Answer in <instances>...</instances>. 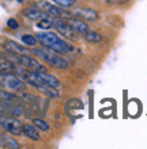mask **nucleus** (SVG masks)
<instances>
[{
	"label": "nucleus",
	"mask_w": 147,
	"mask_h": 149,
	"mask_svg": "<svg viewBox=\"0 0 147 149\" xmlns=\"http://www.w3.org/2000/svg\"><path fill=\"white\" fill-rule=\"evenodd\" d=\"M33 52V54H36L38 58L44 60L45 63H48L49 65L55 68H59V69H67L68 68V63L65 61L64 58H61L57 53H55L53 50L51 49H34Z\"/></svg>",
	"instance_id": "1"
},
{
	"label": "nucleus",
	"mask_w": 147,
	"mask_h": 149,
	"mask_svg": "<svg viewBox=\"0 0 147 149\" xmlns=\"http://www.w3.org/2000/svg\"><path fill=\"white\" fill-rule=\"evenodd\" d=\"M0 148H3V141H1V138H0Z\"/></svg>",
	"instance_id": "27"
},
{
	"label": "nucleus",
	"mask_w": 147,
	"mask_h": 149,
	"mask_svg": "<svg viewBox=\"0 0 147 149\" xmlns=\"http://www.w3.org/2000/svg\"><path fill=\"white\" fill-rule=\"evenodd\" d=\"M38 90L42 92V94H45L48 98H57L59 96V91H56V88H53V87H49V86H40L38 87Z\"/></svg>",
	"instance_id": "17"
},
{
	"label": "nucleus",
	"mask_w": 147,
	"mask_h": 149,
	"mask_svg": "<svg viewBox=\"0 0 147 149\" xmlns=\"http://www.w3.org/2000/svg\"><path fill=\"white\" fill-rule=\"evenodd\" d=\"M15 65L6 58H0V73H12Z\"/></svg>",
	"instance_id": "15"
},
{
	"label": "nucleus",
	"mask_w": 147,
	"mask_h": 149,
	"mask_svg": "<svg viewBox=\"0 0 147 149\" xmlns=\"http://www.w3.org/2000/svg\"><path fill=\"white\" fill-rule=\"evenodd\" d=\"M4 46H6V49H7L8 52H11L14 54H23L25 52H26V49H25L23 46H20L19 43L14 42V41H7Z\"/></svg>",
	"instance_id": "14"
},
{
	"label": "nucleus",
	"mask_w": 147,
	"mask_h": 149,
	"mask_svg": "<svg viewBox=\"0 0 147 149\" xmlns=\"http://www.w3.org/2000/svg\"><path fill=\"white\" fill-rule=\"evenodd\" d=\"M10 114H11V117L16 118L23 114V109H22V106H19V104H14V106L10 107Z\"/></svg>",
	"instance_id": "22"
},
{
	"label": "nucleus",
	"mask_w": 147,
	"mask_h": 149,
	"mask_svg": "<svg viewBox=\"0 0 147 149\" xmlns=\"http://www.w3.org/2000/svg\"><path fill=\"white\" fill-rule=\"evenodd\" d=\"M7 26L10 29H18V22H16L15 19H12V18H11V19L7 20Z\"/></svg>",
	"instance_id": "25"
},
{
	"label": "nucleus",
	"mask_w": 147,
	"mask_h": 149,
	"mask_svg": "<svg viewBox=\"0 0 147 149\" xmlns=\"http://www.w3.org/2000/svg\"><path fill=\"white\" fill-rule=\"evenodd\" d=\"M72 15H75L76 18H79L82 20H89V22L98 19L97 11H94L91 8H76V10L72 11Z\"/></svg>",
	"instance_id": "8"
},
{
	"label": "nucleus",
	"mask_w": 147,
	"mask_h": 149,
	"mask_svg": "<svg viewBox=\"0 0 147 149\" xmlns=\"http://www.w3.org/2000/svg\"><path fill=\"white\" fill-rule=\"evenodd\" d=\"M37 27L42 29V30H49L52 27V19H46V18H42V19L38 20L37 23Z\"/></svg>",
	"instance_id": "21"
},
{
	"label": "nucleus",
	"mask_w": 147,
	"mask_h": 149,
	"mask_svg": "<svg viewBox=\"0 0 147 149\" xmlns=\"http://www.w3.org/2000/svg\"><path fill=\"white\" fill-rule=\"evenodd\" d=\"M84 39L87 41V42H91V43H98L102 41V36L99 34V33L97 31H90V30H87V31L83 34Z\"/></svg>",
	"instance_id": "16"
},
{
	"label": "nucleus",
	"mask_w": 147,
	"mask_h": 149,
	"mask_svg": "<svg viewBox=\"0 0 147 149\" xmlns=\"http://www.w3.org/2000/svg\"><path fill=\"white\" fill-rule=\"evenodd\" d=\"M49 49H51V50H53L55 53H57V54H64V53H67V52L72 50V47L70 46L65 41H63L61 38H60L59 41L55 43V45H52Z\"/></svg>",
	"instance_id": "11"
},
{
	"label": "nucleus",
	"mask_w": 147,
	"mask_h": 149,
	"mask_svg": "<svg viewBox=\"0 0 147 149\" xmlns=\"http://www.w3.org/2000/svg\"><path fill=\"white\" fill-rule=\"evenodd\" d=\"M52 1H55L59 7H63V8H70L75 4V0H52Z\"/></svg>",
	"instance_id": "23"
},
{
	"label": "nucleus",
	"mask_w": 147,
	"mask_h": 149,
	"mask_svg": "<svg viewBox=\"0 0 147 149\" xmlns=\"http://www.w3.org/2000/svg\"><path fill=\"white\" fill-rule=\"evenodd\" d=\"M1 141H3V148H11V149L19 148V144H18L14 138L8 137V136H3V137H1Z\"/></svg>",
	"instance_id": "18"
},
{
	"label": "nucleus",
	"mask_w": 147,
	"mask_h": 149,
	"mask_svg": "<svg viewBox=\"0 0 147 149\" xmlns=\"http://www.w3.org/2000/svg\"><path fill=\"white\" fill-rule=\"evenodd\" d=\"M0 80L3 81V84L8 90L23 92L25 88H26V84L23 83V80L12 73H0Z\"/></svg>",
	"instance_id": "3"
},
{
	"label": "nucleus",
	"mask_w": 147,
	"mask_h": 149,
	"mask_svg": "<svg viewBox=\"0 0 147 149\" xmlns=\"http://www.w3.org/2000/svg\"><path fill=\"white\" fill-rule=\"evenodd\" d=\"M15 61L19 64L20 67L27 68L29 71H36V72H45V67L41 65L36 58H32L26 54H15Z\"/></svg>",
	"instance_id": "5"
},
{
	"label": "nucleus",
	"mask_w": 147,
	"mask_h": 149,
	"mask_svg": "<svg viewBox=\"0 0 147 149\" xmlns=\"http://www.w3.org/2000/svg\"><path fill=\"white\" fill-rule=\"evenodd\" d=\"M0 126L4 130H7L8 133L14 134V136H22L23 134V125L19 119H16L15 117L12 118H6V117H0Z\"/></svg>",
	"instance_id": "2"
},
{
	"label": "nucleus",
	"mask_w": 147,
	"mask_h": 149,
	"mask_svg": "<svg viewBox=\"0 0 147 149\" xmlns=\"http://www.w3.org/2000/svg\"><path fill=\"white\" fill-rule=\"evenodd\" d=\"M40 76L42 79V81H44L45 86H49V87H53V88H57L60 86V81L55 76H52V74H48L45 73V72H40Z\"/></svg>",
	"instance_id": "13"
},
{
	"label": "nucleus",
	"mask_w": 147,
	"mask_h": 149,
	"mask_svg": "<svg viewBox=\"0 0 147 149\" xmlns=\"http://www.w3.org/2000/svg\"><path fill=\"white\" fill-rule=\"evenodd\" d=\"M22 42H23L25 45H27V46H34L37 42V38H36V36L25 34V36H22Z\"/></svg>",
	"instance_id": "20"
},
{
	"label": "nucleus",
	"mask_w": 147,
	"mask_h": 149,
	"mask_svg": "<svg viewBox=\"0 0 147 149\" xmlns=\"http://www.w3.org/2000/svg\"><path fill=\"white\" fill-rule=\"evenodd\" d=\"M0 86H1V83H0Z\"/></svg>",
	"instance_id": "28"
},
{
	"label": "nucleus",
	"mask_w": 147,
	"mask_h": 149,
	"mask_svg": "<svg viewBox=\"0 0 147 149\" xmlns=\"http://www.w3.org/2000/svg\"><path fill=\"white\" fill-rule=\"evenodd\" d=\"M52 26H53V27H55L63 37H65V38L74 39V37H75V31L72 30V27L68 24V22H65L63 18L52 19Z\"/></svg>",
	"instance_id": "6"
},
{
	"label": "nucleus",
	"mask_w": 147,
	"mask_h": 149,
	"mask_svg": "<svg viewBox=\"0 0 147 149\" xmlns=\"http://www.w3.org/2000/svg\"><path fill=\"white\" fill-rule=\"evenodd\" d=\"M22 130H23L25 136L29 137L30 140H33V141H38V140H40V133H38V130L36 129V126L26 123V125H23V129Z\"/></svg>",
	"instance_id": "12"
},
{
	"label": "nucleus",
	"mask_w": 147,
	"mask_h": 149,
	"mask_svg": "<svg viewBox=\"0 0 147 149\" xmlns=\"http://www.w3.org/2000/svg\"><path fill=\"white\" fill-rule=\"evenodd\" d=\"M38 8L45 11L48 15L55 16V18H63V19H65V18H70L72 15L71 12H68L65 8L59 7V6H55V4H51V3H46V1L38 3Z\"/></svg>",
	"instance_id": "4"
},
{
	"label": "nucleus",
	"mask_w": 147,
	"mask_h": 149,
	"mask_svg": "<svg viewBox=\"0 0 147 149\" xmlns=\"http://www.w3.org/2000/svg\"><path fill=\"white\" fill-rule=\"evenodd\" d=\"M36 38L37 41L42 45V46L45 47H51L52 45H55L57 41H59V37H57V34H55V33H51V31H42V33H37L36 34Z\"/></svg>",
	"instance_id": "7"
},
{
	"label": "nucleus",
	"mask_w": 147,
	"mask_h": 149,
	"mask_svg": "<svg viewBox=\"0 0 147 149\" xmlns=\"http://www.w3.org/2000/svg\"><path fill=\"white\" fill-rule=\"evenodd\" d=\"M128 0H106V3L108 4H124V3H127Z\"/></svg>",
	"instance_id": "26"
},
{
	"label": "nucleus",
	"mask_w": 147,
	"mask_h": 149,
	"mask_svg": "<svg viewBox=\"0 0 147 149\" xmlns=\"http://www.w3.org/2000/svg\"><path fill=\"white\" fill-rule=\"evenodd\" d=\"M22 14H23L26 18H29V19H32V20H40V19L44 18V14H42V11H41L38 7L25 8Z\"/></svg>",
	"instance_id": "10"
},
{
	"label": "nucleus",
	"mask_w": 147,
	"mask_h": 149,
	"mask_svg": "<svg viewBox=\"0 0 147 149\" xmlns=\"http://www.w3.org/2000/svg\"><path fill=\"white\" fill-rule=\"evenodd\" d=\"M33 123H34V126H36L37 129L44 130V132L49 130V125L44 121V119H41V118H33Z\"/></svg>",
	"instance_id": "19"
},
{
	"label": "nucleus",
	"mask_w": 147,
	"mask_h": 149,
	"mask_svg": "<svg viewBox=\"0 0 147 149\" xmlns=\"http://www.w3.org/2000/svg\"><path fill=\"white\" fill-rule=\"evenodd\" d=\"M15 99H16L15 95L10 94V92H6V91H0V100H3V102H12Z\"/></svg>",
	"instance_id": "24"
},
{
	"label": "nucleus",
	"mask_w": 147,
	"mask_h": 149,
	"mask_svg": "<svg viewBox=\"0 0 147 149\" xmlns=\"http://www.w3.org/2000/svg\"><path fill=\"white\" fill-rule=\"evenodd\" d=\"M68 24L72 27L74 31L79 33V34H84L89 30V26L82 19H79V18H75V19H70L68 18Z\"/></svg>",
	"instance_id": "9"
}]
</instances>
